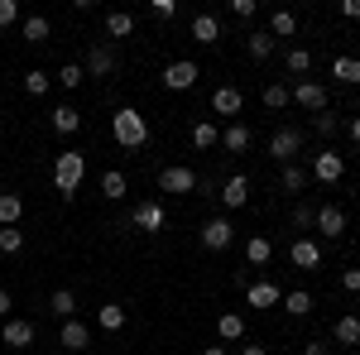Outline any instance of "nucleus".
I'll return each mask as SVG.
<instances>
[{"instance_id": "f257e3e1", "label": "nucleus", "mask_w": 360, "mask_h": 355, "mask_svg": "<svg viewBox=\"0 0 360 355\" xmlns=\"http://www.w3.org/2000/svg\"><path fill=\"white\" fill-rule=\"evenodd\" d=\"M111 130H115V144L120 149H144L149 144V120L139 115L135 106H120L111 115Z\"/></svg>"}, {"instance_id": "f03ea898", "label": "nucleus", "mask_w": 360, "mask_h": 355, "mask_svg": "<svg viewBox=\"0 0 360 355\" xmlns=\"http://www.w3.org/2000/svg\"><path fill=\"white\" fill-rule=\"evenodd\" d=\"M82 178H86V159L77 154V149H63V154L53 159V188H58V197H77Z\"/></svg>"}, {"instance_id": "7ed1b4c3", "label": "nucleus", "mask_w": 360, "mask_h": 355, "mask_svg": "<svg viewBox=\"0 0 360 355\" xmlns=\"http://www.w3.org/2000/svg\"><path fill=\"white\" fill-rule=\"evenodd\" d=\"M197 77H202V67H197L193 58H178V63H168V67H164V86H168V91H193Z\"/></svg>"}, {"instance_id": "20e7f679", "label": "nucleus", "mask_w": 360, "mask_h": 355, "mask_svg": "<svg viewBox=\"0 0 360 355\" xmlns=\"http://www.w3.org/2000/svg\"><path fill=\"white\" fill-rule=\"evenodd\" d=\"M298 149H303V130H293V125H283V130L269 135V159H278V164H293Z\"/></svg>"}, {"instance_id": "39448f33", "label": "nucleus", "mask_w": 360, "mask_h": 355, "mask_svg": "<svg viewBox=\"0 0 360 355\" xmlns=\"http://www.w3.org/2000/svg\"><path fill=\"white\" fill-rule=\"evenodd\" d=\"M0 341H5L10 351H29V346H34V322H25V317H5Z\"/></svg>"}, {"instance_id": "423d86ee", "label": "nucleus", "mask_w": 360, "mask_h": 355, "mask_svg": "<svg viewBox=\"0 0 360 355\" xmlns=\"http://www.w3.org/2000/svg\"><path fill=\"white\" fill-rule=\"evenodd\" d=\"M130 221H135V231H144V235H154V231H164L168 212H164V202H139L135 212H130Z\"/></svg>"}, {"instance_id": "0eeeda50", "label": "nucleus", "mask_w": 360, "mask_h": 355, "mask_svg": "<svg viewBox=\"0 0 360 355\" xmlns=\"http://www.w3.org/2000/svg\"><path fill=\"white\" fill-rule=\"evenodd\" d=\"M341 173H346V159H341L336 149H322V154L312 159V178H317V183H336Z\"/></svg>"}, {"instance_id": "6e6552de", "label": "nucleus", "mask_w": 360, "mask_h": 355, "mask_svg": "<svg viewBox=\"0 0 360 355\" xmlns=\"http://www.w3.org/2000/svg\"><path fill=\"white\" fill-rule=\"evenodd\" d=\"M288 96H293L303 110H327V86H322V82H307V77H303Z\"/></svg>"}, {"instance_id": "1a4fd4ad", "label": "nucleus", "mask_w": 360, "mask_h": 355, "mask_svg": "<svg viewBox=\"0 0 360 355\" xmlns=\"http://www.w3.org/2000/svg\"><path fill=\"white\" fill-rule=\"evenodd\" d=\"M197 188V173L193 168H164V173H159V192H193Z\"/></svg>"}, {"instance_id": "9d476101", "label": "nucleus", "mask_w": 360, "mask_h": 355, "mask_svg": "<svg viewBox=\"0 0 360 355\" xmlns=\"http://www.w3.org/2000/svg\"><path fill=\"white\" fill-rule=\"evenodd\" d=\"M212 110H217V115H240V110H245L240 86H217V91H212Z\"/></svg>"}, {"instance_id": "9b49d317", "label": "nucleus", "mask_w": 360, "mask_h": 355, "mask_svg": "<svg viewBox=\"0 0 360 355\" xmlns=\"http://www.w3.org/2000/svg\"><path fill=\"white\" fill-rule=\"evenodd\" d=\"M317 231H322L327 240L346 235V212H341V207H332V202H327V207H317Z\"/></svg>"}, {"instance_id": "f8f14e48", "label": "nucleus", "mask_w": 360, "mask_h": 355, "mask_svg": "<svg viewBox=\"0 0 360 355\" xmlns=\"http://www.w3.org/2000/svg\"><path fill=\"white\" fill-rule=\"evenodd\" d=\"M288 259H293V269H317L322 264V245L317 240H293V250H288Z\"/></svg>"}, {"instance_id": "ddd939ff", "label": "nucleus", "mask_w": 360, "mask_h": 355, "mask_svg": "<svg viewBox=\"0 0 360 355\" xmlns=\"http://www.w3.org/2000/svg\"><path fill=\"white\" fill-rule=\"evenodd\" d=\"M231 235H236V231H231V221H226V217H212L207 226H202V245H207V250H226V245H231Z\"/></svg>"}, {"instance_id": "4468645a", "label": "nucleus", "mask_w": 360, "mask_h": 355, "mask_svg": "<svg viewBox=\"0 0 360 355\" xmlns=\"http://www.w3.org/2000/svg\"><path fill=\"white\" fill-rule=\"evenodd\" d=\"M221 202L231 207V212H236V207H245V202H250V178H245V173H231V178L221 183Z\"/></svg>"}, {"instance_id": "2eb2a0df", "label": "nucleus", "mask_w": 360, "mask_h": 355, "mask_svg": "<svg viewBox=\"0 0 360 355\" xmlns=\"http://www.w3.org/2000/svg\"><path fill=\"white\" fill-rule=\"evenodd\" d=\"M111 67H115L111 44H91V53H86V77H111Z\"/></svg>"}, {"instance_id": "dca6fc26", "label": "nucleus", "mask_w": 360, "mask_h": 355, "mask_svg": "<svg viewBox=\"0 0 360 355\" xmlns=\"http://www.w3.org/2000/svg\"><path fill=\"white\" fill-rule=\"evenodd\" d=\"M245 302H250V307H278L283 293H278V283L264 278V283H245Z\"/></svg>"}, {"instance_id": "f3484780", "label": "nucleus", "mask_w": 360, "mask_h": 355, "mask_svg": "<svg viewBox=\"0 0 360 355\" xmlns=\"http://www.w3.org/2000/svg\"><path fill=\"white\" fill-rule=\"evenodd\" d=\"M221 144L231 149V154H245L250 144H255V135H250V125H240V120H231V125L221 130Z\"/></svg>"}, {"instance_id": "a211bd4d", "label": "nucleus", "mask_w": 360, "mask_h": 355, "mask_svg": "<svg viewBox=\"0 0 360 355\" xmlns=\"http://www.w3.org/2000/svg\"><path fill=\"white\" fill-rule=\"evenodd\" d=\"M58 341H63L68 351H86V346H91V331H86L82 322L72 317V322H63V331H58Z\"/></svg>"}, {"instance_id": "6ab92c4d", "label": "nucleus", "mask_w": 360, "mask_h": 355, "mask_svg": "<svg viewBox=\"0 0 360 355\" xmlns=\"http://www.w3.org/2000/svg\"><path fill=\"white\" fill-rule=\"evenodd\" d=\"M20 34H25V44H49V34H53V25L44 20V15H29V20H20Z\"/></svg>"}, {"instance_id": "aec40b11", "label": "nucleus", "mask_w": 360, "mask_h": 355, "mask_svg": "<svg viewBox=\"0 0 360 355\" xmlns=\"http://www.w3.org/2000/svg\"><path fill=\"white\" fill-rule=\"evenodd\" d=\"M332 336H336V346H346V351H351V346H360V317H351V312H346V317L332 327Z\"/></svg>"}, {"instance_id": "412c9836", "label": "nucleus", "mask_w": 360, "mask_h": 355, "mask_svg": "<svg viewBox=\"0 0 360 355\" xmlns=\"http://www.w3.org/2000/svg\"><path fill=\"white\" fill-rule=\"evenodd\" d=\"M332 77L336 82H346V86H360V58H332Z\"/></svg>"}, {"instance_id": "4be33fe9", "label": "nucleus", "mask_w": 360, "mask_h": 355, "mask_svg": "<svg viewBox=\"0 0 360 355\" xmlns=\"http://www.w3.org/2000/svg\"><path fill=\"white\" fill-rule=\"evenodd\" d=\"M193 39L197 44H217V39H221V20H217V15H197L193 20Z\"/></svg>"}, {"instance_id": "5701e85b", "label": "nucleus", "mask_w": 360, "mask_h": 355, "mask_svg": "<svg viewBox=\"0 0 360 355\" xmlns=\"http://www.w3.org/2000/svg\"><path fill=\"white\" fill-rule=\"evenodd\" d=\"M53 130H58V135H77V130H82L77 106H53Z\"/></svg>"}, {"instance_id": "b1692460", "label": "nucleus", "mask_w": 360, "mask_h": 355, "mask_svg": "<svg viewBox=\"0 0 360 355\" xmlns=\"http://www.w3.org/2000/svg\"><path fill=\"white\" fill-rule=\"evenodd\" d=\"M49 307H53V317L72 322V317H77V293H72V288H58L53 298H49Z\"/></svg>"}, {"instance_id": "393cba45", "label": "nucleus", "mask_w": 360, "mask_h": 355, "mask_svg": "<svg viewBox=\"0 0 360 355\" xmlns=\"http://www.w3.org/2000/svg\"><path fill=\"white\" fill-rule=\"evenodd\" d=\"M245 259L259 269V264H269V259H274V245H269L264 235H250V240H245Z\"/></svg>"}, {"instance_id": "a878e982", "label": "nucleus", "mask_w": 360, "mask_h": 355, "mask_svg": "<svg viewBox=\"0 0 360 355\" xmlns=\"http://www.w3.org/2000/svg\"><path fill=\"white\" fill-rule=\"evenodd\" d=\"M106 34H111V39H130V34H135V15L111 10V15H106Z\"/></svg>"}, {"instance_id": "bb28decb", "label": "nucleus", "mask_w": 360, "mask_h": 355, "mask_svg": "<svg viewBox=\"0 0 360 355\" xmlns=\"http://www.w3.org/2000/svg\"><path fill=\"white\" fill-rule=\"evenodd\" d=\"M245 53L255 58V63H264V58L274 53V39H269L264 29H259V34H245Z\"/></svg>"}, {"instance_id": "cd10ccee", "label": "nucleus", "mask_w": 360, "mask_h": 355, "mask_svg": "<svg viewBox=\"0 0 360 355\" xmlns=\"http://www.w3.org/2000/svg\"><path fill=\"white\" fill-rule=\"evenodd\" d=\"M96 327L101 331H120L125 327V307H120V302H106V307L96 312Z\"/></svg>"}, {"instance_id": "c85d7f7f", "label": "nucleus", "mask_w": 360, "mask_h": 355, "mask_svg": "<svg viewBox=\"0 0 360 355\" xmlns=\"http://www.w3.org/2000/svg\"><path fill=\"white\" fill-rule=\"evenodd\" d=\"M212 144H221V130H217L212 120H197L193 125V149H212Z\"/></svg>"}, {"instance_id": "c756f323", "label": "nucleus", "mask_w": 360, "mask_h": 355, "mask_svg": "<svg viewBox=\"0 0 360 355\" xmlns=\"http://www.w3.org/2000/svg\"><path fill=\"white\" fill-rule=\"evenodd\" d=\"M20 217H25V202L15 192H0V226H15Z\"/></svg>"}, {"instance_id": "7c9ffc66", "label": "nucleus", "mask_w": 360, "mask_h": 355, "mask_svg": "<svg viewBox=\"0 0 360 355\" xmlns=\"http://www.w3.org/2000/svg\"><path fill=\"white\" fill-rule=\"evenodd\" d=\"M125 192H130V183H125V173H101V197H111V202H120V197H125Z\"/></svg>"}, {"instance_id": "2f4dec72", "label": "nucleus", "mask_w": 360, "mask_h": 355, "mask_svg": "<svg viewBox=\"0 0 360 355\" xmlns=\"http://www.w3.org/2000/svg\"><path fill=\"white\" fill-rule=\"evenodd\" d=\"M217 331H221V341H240L245 336V317L240 312H226L221 322H217Z\"/></svg>"}, {"instance_id": "473e14b6", "label": "nucleus", "mask_w": 360, "mask_h": 355, "mask_svg": "<svg viewBox=\"0 0 360 355\" xmlns=\"http://www.w3.org/2000/svg\"><path fill=\"white\" fill-rule=\"evenodd\" d=\"M293 29H298V20H293V10H274V15H269V34H274V39H288Z\"/></svg>"}, {"instance_id": "72a5a7b5", "label": "nucleus", "mask_w": 360, "mask_h": 355, "mask_svg": "<svg viewBox=\"0 0 360 355\" xmlns=\"http://www.w3.org/2000/svg\"><path fill=\"white\" fill-rule=\"evenodd\" d=\"M317 302H312V293H283V312H293V317H307Z\"/></svg>"}, {"instance_id": "f704fd0d", "label": "nucleus", "mask_w": 360, "mask_h": 355, "mask_svg": "<svg viewBox=\"0 0 360 355\" xmlns=\"http://www.w3.org/2000/svg\"><path fill=\"white\" fill-rule=\"evenodd\" d=\"M82 82H86V67H77V63H68V67H58V86H68V91H77Z\"/></svg>"}, {"instance_id": "c9c22d12", "label": "nucleus", "mask_w": 360, "mask_h": 355, "mask_svg": "<svg viewBox=\"0 0 360 355\" xmlns=\"http://www.w3.org/2000/svg\"><path fill=\"white\" fill-rule=\"evenodd\" d=\"M283 63H288V72H293V77L312 72V53H307V49H288V58H283Z\"/></svg>"}, {"instance_id": "e433bc0d", "label": "nucleus", "mask_w": 360, "mask_h": 355, "mask_svg": "<svg viewBox=\"0 0 360 355\" xmlns=\"http://www.w3.org/2000/svg\"><path fill=\"white\" fill-rule=\"evenodd\" d=\"M49 86H53V77H49L44 67H34V72H25V91H29V96H44Z\"/></svg>"}, {"instance_id": "4c0bfd02", "label": "nucleus", "mask_w": 360, "mask_h": 355, "mask_svg": "<svg viewBox=\"0 0 360 355\" xmlns=\"http://www.w3.org/2000/svg\"><path fill=\"white\" fill-rule=\"evenodd\" d=\"M25 250V235L15 226H0V254H20Z\"/></svg>"}, {"instance_id": "58836bf2", "label": "nucleus", "mask_w": 360, "mask_h": 355, "mask_svg": "<svg viewBox=\"0 0 360 355\" xmlns=\"http://www.w3.org/2000/svg\"><path fill=\"white\" fill-rule=\"evenodd\" d=\"M307 188V173L298 164H283V192H303Z\"/></svg>"}, {"instance_id": "ea45409f", "label": "nucleus", "mask_w": 360, "mask_h": 355, "mask_svg": "<svg viewBox=\"0 0 360 355\" xmlns=\"http://www.w3.org/2000/svg\"><path fill=\"white\" fill-rule=\"evenodd\" d=\"M288 101H293V96H288V86H278V82L264 86V106H269V110H283Z\"/></svg>"}, {"instance_id": "a19ab883", "label": "nucleus", "mask_w": 360, "mask_h": 355, "mask_svg": "<svg viewBox=\"0 0 360 355\" xmlns=\"http://www.w3.org/2000/svg\"><path fill=\"white\" fill-rule=\"evenodd\" d=\"M293 226H298V231H317V207H312V202L293 207Z\"/></svg>"}, {"instance_id": "79ce46f5", "label": "nucleus", "mask_w": 360, "mask_h": 355, "mask_svg": "<svg viewBox=\"0 0 360 355\" xmlns=\"http://www.w3.org/2000/svg\"><path fill=\"white\" fill-rule=\"evenodd\" d=\"M312 130H317L322 139H332L336 130H341V120H336V115H327V110H317V120H312Z\"/></svg>"}, {"instance_id": "37998d69", "label": "nucleus", "mask_w": 360, "mask_h": 355, "mask_svg": "<svg viewBox=\"0 0 360 355\" xmlns=\"http://www.w3.org/2000/svg\"><path fill=\"white\" fill-rule=\"evenodd\" d=\"M5 25H20V5L15 0H0V29Z\"/></svg>"}, {"instance_id": "c03bdc74", "label": "nucleus", "mask_w": 360, "mask_h": 355, "mask_svg": "<svg viewBox=\"0 0 360 355\" xmlns=\"http://www.w3.org/2000/svg\"><path fill=\"white\" fill-rule=\"evenodd\" d=\"M255 10H259L255 0H231V15H236V20H255Z\"/></svg>"}, {"instance_id": "a18cd8bd", "label": "nucleus", "mask_w": 360, "mask_h": 355, "mask_svg": "<svg viewBox=\"0 0 360 355\" xmlns=\"http://www.w3.org/2000/svg\"><path fill=\"white\" fill-rule=\"evenodd\" d=\"M149 10H154V20H173V15H178V5H173V0H154Z\"/></svg>"}, {"instance_id": "49530a36", "label": "nucleus", "mask_w": 360, "mask_h": 355, "mask_svg": "<svg viewBox=\"0 0 360 355\" xmlns=\"http://www.w3.org/2000/svg\"><path fill=\"white\" fill-rule=\"evenodd\" d=\"M341 288H346V293H360V269H346V273H341Z\"/></svg>"}, {"instance_id": "de8ad7c7", "label": "nucleus", "mask_w": 360, "mask_h": 355, "mask_svg": "<svg viewBox=\"0 0 360 355\" xmlns=\"http://www.w3.org/2000/svg\"><path fill=\"white\" fill-rule=\"evenodd\" d=\"M336 10H341V20H360V0H341Z\"/></svg>"}, {"instance_id": "09e8293b", "label": "nucleus", "mask_w": 360, "mask_h": 355, "mask_svg": "<svg viewBox=\"0 0 360 355\" xmlns=\"http://www.w3.org/2000/svg\"><path fill=\"white\" fill-rule=\"evenodd\" d=\"M303 355H332V346H327V341H307Z\"/></svg>"}, {"instance_id": "8fccbe9b", "label": "nucleus", "mask_w": 360, "mask_h": 355, "mask_svg": "<svg viewBox=\"0 0 360 355\" xmlns=\"http://www.w3.org/2000/svg\"><path fill=\"white\" fill-rule=\"evenodd\" d=\"M10 312H15V298H10V293L0 288V317H10Z\"/></svg>"}, {"instance_id": "3c124183", "label": "nucleus", "mask_w": 360, "mask_h": 355, "mask_svg": "<svg viewBox=\"0 0 360 355\" xmlns=\"http://www.w3.org/2000/svg\"><path fill=\"white\" fill-rule=\"evenodd\" d=\"M346 130H351V144H360V115L351 120V125H346Z\"/></svg>"}, {"instance_id": "603ef678", "label": "nucleus", "mask_w": 360, "mask_h": 355, "mask_svg": "<svg viewBox=\"0 0 360 355\" xmlns=\"http://www.w3.org/2000/svg\"><path fill=\"white\" fill-rule=\"evenodd\" d=\"M202 355H231V351H226V346H207Z\"/></svg>"}, {"instance_id": "864d4df0", "label": "nucleus", "mask_w": 360, "mask_h": 355, "mask_svg": "<svg viewBox=\"0 0 360 355\" xmlns=\"http://www.w3.org/2000/svg\"><path fill=\"white\" fill-rule=\"evenodd\" d=\"M240 355H269V351H264V346H245Z\"/></svg>"}, {"instance_id": "5fc2aeb1", "label": "nucleus", "mask_w": 360, "mask_h": 355, "mask_svg": "<svg viewBox=\"0 0 360 355\" xmlns=\"http://www.w3.org/2000/svg\"><path fill=\"white\" fill-rule=\"evenodd\" d=\"M0 106H5V101H0Z\"/></svg>"}]
</instances>
